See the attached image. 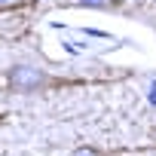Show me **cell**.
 <instances>
[{"mask_svg":"<svg viewBox=\"0 0 156 156\" xmlns=\"http://www.w3.org/2000/svg\"><path fill=\"white\" fill-rule=\"evenodd\" d=\"M64 52L67 55H83V52H89V43L86 40H67L64 37Z\"/></svg>","mask_w":156,"mask_h":156,"instance_id":"7a4b0ae2","label":"cell"},{"mask_svg":"<svg viewBox=\"0 0 156 156\" xmlns=\"http://www.w3.org/2000/svg\"><path fill=\"white\" fill-rule=\"evenodd\" d=\"M43 83H46V76L40 70H34V67H12L9 70V86L19 89V92H34Z\"/></svg>","mask_w":156,"mask_h":156,"instance_id":"6da1fadb","label":"cell"},{"mask_svg":"<svg viewBox=\"0 0 156 156\" xmlns=\"http://www.w3.org/2000/svg\"><path fill=\"white\" fill-rule=\"evenodd\" d=\"M147 98H150V104H153V107H156V83H153V86H150V95H147Z\"/></svg>","mask_w":156,"mask_h":156,"instance_id":"5b68a950","label":"cell"},{"mask_svg":"<svg viewBox=\"0 0 156 156\" xmlns=\"http://www.w3.org/2000/svg\"><path fill=\"white\" fill-rule=\"evenodd\" d=\"M0 3H9V0H0Z\"/></svg>","mask_w":156,"mask_h":156,"instance_id":"8992f818","label":"cell"},{"mask_svg":"<svg viewBox=\"0 0 156 156\" xmlns=\"http://www.w3.org/2000/svg\"><path fill=\"white\" fill-rule=\"evenodd\" d=\"M83 6H104V0H80Z\"/></svg>","mask_w":156,"mask_h":156,"instance_id":"277c9868","label":"cell"},{"mask_svg":"<svg viewBox=\"0 0 156 156\" xmlns=\"http://www.w3.org/2000/svg\"><path fill=\"white\" fill-rule=\"evenodd\" d=\"M73 156H101V153H98L95 147H76V150H73Z\"/></svg>","mask_w":156,"mask_h":156,"instance_id":"3957f363","label":"cell"}]
</instances>
